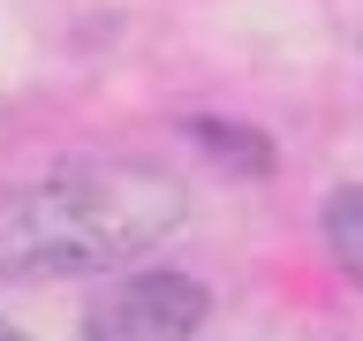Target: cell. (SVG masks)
Listing matches in <instances>:
<instances>
[{
  "mask_svg": "<svg viewBox=\"0 0 363 341\" xmlns=\"http://www.w3.org/2000/svg\"><path fill=\"white\" fill-rule=\"evenodd\" d=\"M197 144H212V152H242L250 167H265V152H257V144H242V129H235V121H197Z\"/></svg>",
  "mask_w": 363,
  "mask_h": 341,
  "instance_id": "277c9868",
  "label": "cell"
},
{
  "mask_svg": "<svg viewBox=\"0 0 363 341\" xmlns=\"http://www.w3.org/2000/svg\"><path fill=\"white\" fill-rule=\"evenodd\" d=\"M0 341H23V334H16V326H0Z\"/></svg>",
  "mask_w": 363,
  "mask_h": 341,
  "instance_id": "5b68a950",
  "label": "cell"
},
{
  "mask_svg": "<svg viewBox=\"0 0 363 341\" xmlns=\"http://www.w3.org/2000/svg\"><path fill=\"white\" fill-rule=\"evenodd\" d=\"M189 212L167 167L152 159H76L45 182L0 190V273H106L136 250H159Z\"/></svg>",
  "mask_w": 363,
  "mask_h": 341,
  "instance_id": "6da1fadb",
  "label": "cell"
},
{
  "mask_svg": "<svg viewBox=\"0 0 363 341\" xmlns=\"http://www.w3.org/2000/svg\"><path fill=\"white\" fill-rule=\"evenodd\" d=\"M212 296L204 281L174 266H152V273H121L113 288L91 296L84 311V341H197Z\"/></svg>",
  "mask_w": 363,
  "mask_h": 341,
  "instance_id": "7a4b0ae2",
  "label": "cell"
},
{
  "mask_svg": "<svg viewBox=\"0 0 363 341\" xmlns=\"http://www.w3.org/2000/svg\"><path fill=\"white\" fill-rule=\"evenodd\" d=\"M318 227H325V250H333V266L363 288V182H340L333 197H325V212H318Z\"/></svg>",
  "mask_w": 363,
  "mask_h": 341,
  "instance_id": "3957f363",
  "label": "cell"
}]
</instances>
